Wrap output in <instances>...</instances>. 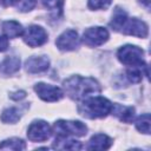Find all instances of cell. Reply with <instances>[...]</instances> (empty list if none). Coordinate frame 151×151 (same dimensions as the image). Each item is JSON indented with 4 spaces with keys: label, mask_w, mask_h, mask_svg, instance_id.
<instances>
[{
    "label": "cell",
    "mask_w": 151,
    "mask_h": 151,
    "mask_svg": "<svg viewBox=\"0 0 151 151\" xmlns=\"http://www.w3.org/2000/svg\"><path fill=\"white\" fill-rule=\"evenodd\" d=\"M63 85L65 93L73 100L85 99L100 92L99 83L96 79L88 77L72 76L68 79H66L63 83Z\"/></svg>",
    "instance_id": "1"
},
{
    "label": "cell",
    "mask_w": 151,
    "mask_h": 151,
    "mask_svg": "<svg viewBox=\"0 0 151 151\" xmlns=\"http://www.w3.org/2000/svg\"><path fill=\"white\" fill-rule=\"evenodd\" d=\"M113 104L104 97L100 96H91L79 104L78 111L79 113L88 119H97V118H104L109 113H111Z\"/></svg>",
    "instance_id": "2"
},
{
    "label": "cell",
    "mask_w": 151,
    "mask_h": 151,
    "mask_svg": "<svg viewBox=\"0 0 151 151\" xmlns=\"http://www.w3.org/2000/svg\"><path fill=\"white\" fill-rule=\"evenodd\" d=\"M53 131L55 134V139L67 138L70 136L81 137L87 132V127L84 123L79 120H57L53 125Z\"/></svg>",
    "instance_id": "3"
},
{
    "label": "cell",
    "mask_w": 151,
    "mask_h": 151,
    "mask_svg": "<svg viewBox=\"0 0 151 151\" xmlns=\"http://www.w3.org/2000/svg\"><path fill=\"white\" fill-rule=\"evenodd\" d=\"M117 57L119 61L130 67H144L146 63L144 60V51L134 45H124L118 52Z\"/></svg>",
    "instance_id": "4"
},
{
    "label": "cell",
    "mask_w": 151,
    "mask_h": 151,
    "mask_svg": "<svg viewBox=\"0 0 151 151\" xmlns=\"http://www.w3.org/2000/svg\"><path fill=\"white\" fill-rule=\"evenodd\" d=\"M81 40L85 45L90 47H97L109 40V32L106 28L100 26L90 27L84 32Z\"/></svg>",
    "instance_id": "5"
},
{
    "label": "cell",
    "mask_w": 151,
    "mask_h": 151,
    "mask_svg": "<svg viewBox=\"0 0 151 151\" xmlns=\"http://www.w3.org/2000/svg\"><path fill=\"white\" fill-rule=\"evenodd\" d=\"M119 32L127 34V35L138 37V38H146L147 33H149V27L143 20L127 17L126 20L124 21L123 26L120 27Z\"/></svg>",
    "instance_id": "6"
},
{
    "label": "cell",
    "mask_w": 151,
    "mask_h": 151,
    "mask_svg": "<svg viewBox=\"0 0 151 151\" xmlns=\"http://www.w3.org/2000/svg\"><path fill=\"white\" fill-rule=\"evenodd\" d=\"M52 134V129L45 120H34L27 130V137L32 142L47 140Z\"/></svg>",
    "instance_id": "7"
},
{
    "label": "cell",
    "mask_w": 151,
    "mask_h": 151,
    "mask_svg": "<svg viewBox=\"0 0 151 151\" xmlns=\"http://www.w3.org/2000/svg\"><path fill=\"white\" fill-rule=\"evenodd\" d=\"M24 41L31 46V47H37L41 46L47 41V33L46 31L38 25H32L24 29Z\"/></svg>",
    "instance_id": "8"
},
{
    "label": "cell",
    "mask_w": 151,
    "mask_h": 151,
    "mask_svg": "<svg viewBox=\"0 0 151 151\" xmlns=\"http://www.w3.org/2000/svg\"><path fill=\"white\" fill-rule=\"evenodd\" d=\"M34 91L38 94V97L45 101H58L64 96V92L60 87H57V86H53L50 84H45V83L35 84Z\"/></svg>",
    "instance_id": "9"
},
{
    "label": "cell",
    "mask_w": 151,
    "mask_h": 151,
    "mask_svg": "<svg viewBox=\"0 0 151 151\" xmlns=\"http://www.w3.org/2000/svg\"><path fill=\"white\" fill-rule=\"evenodd\" d=\"M55 45L60 51H73L79 46V35L74 29L63 32L55 40Z\"/></svg>",
    "instance_id": "10"
},
{
    "label": "cell",
    "mask_w": 151,
    "mask_h": 151,
    "mask_svg": "<svg viewBox=\"0 0 151 151\" xmlns=\"http://www.w3.org/2000/svg\"><path fill=\"white\" fill-rule=\"evenodd\" d=\"M50 59L46 55H33L25 61V68L28 73H40L48 68Z\"/></svg>",
    "instance_id": "11"
},
{
    "label": "cell",
    "mask_w": 151,
    "mask_h": 151,
    "mask_svg": "<svg viewBox=\"0 0 151 151\" xmlns=\"http://www.w3.org/2000/svg\"><path fill=\"white\" fill-rule=\"evenodd\" d=\"M112 145V139L104 134V133H97L91 137L87 144L88 150H106Z\"/></svg>",
    "instance_id": "12"
},
{
    "label": "cell",
    "mask_w": 151,
    "mask_h": 151,
    "mask_svg": "<svg viewBox=\"0 0 151 151\" xmlns=\"http://www.w3.org/2000/svg\"><path fill=\"white\" fill-rule=\"evenodd\" d=\"M111 113L114 114L119 120L124 123H131L134 118V109L132 106H123V105L116 104L112 106Z\"/></svg>",
    "instance_id": "13"
},
{
    "label": "cell",
    "mask_w": 151,
    "mask_h": 151,
    "mask_svg": "<svg viewBox=\"0 0 151 151\" xmlns=\"http://www.w3.org/2000/svg\"><path fill=\"white\" fill-rule=\"evenodd\" d=\"M2 32L7 38H17L24 34V28L21 26V24H19L18 21L14 20H8L5 21L2 24Z\"/></svg>",
    "instance_id": "14"
},
{
    "label": "cell",
    "mask_w": 151,
    "mask_h": 151,
    "mask_svg": "<svg viewBox=\"0 0 151 151\" xmlns=\"http://www.w3.org/2000/svg\"><path fill=\"white\" fill-rule=\"evenodd\" d=\"M20 68V59L18 57H7L0 64V71L4 74H12L19 71Z\"/></svg>",
    "instance_id": "15"
},
{
    "label": "cell",
    "mask_w": 151,
    "mask_h": 151,
    "mask_svg": "<svg viewBox=\"0 0 151 151\" xmlns=\"http://www.w3.org/2000/svg\"><path fill=\"white\" fill-rule=\"evenodd\" d=\"M127 18V14L124 9H122L120 7H117L113 12V15H112V20L110 21V26L114 29V31H118L120 29V27L123 26L124 21L126 20Z\"/></svg>",
    "instance_id": "16"
},
{
    "label": "cell",
    "mask_w": 151,
    "mask_h": 151,
    "mask_svg": "<svg viewBox=\"0 0 151 151\" xmlns=\"http://www.w3.org/2000/svg\"><path fill=\"white\" fill-rule=\"evenodd\" d=\"M0 149H6V150H25L26 149V144L22 139L20 138H9L6 140H2V143H0Z\"/></svg>",
    "instance_id": "17"
},
{
    "label": "cell",
    "mask_w": 151,
    "mask_h": 151,
    "mask_svg": "<svg viewBox=\"0 0 151 151\" xmlns=\"http://www.w3.org/2000/svg\"><path fill=\"white\" fill-rule=\"evenodd\" d=\"M20 119V111L15 107H9L2 111L1 113V120L4 123H11L14 124Z\"/></svg>",
    "instance_id": "18"
},
{
    "label": "cell",
    "mask_w": 151,
    "mask_h": 151,
    "mask_svg": "<svg viewBox=\"0 0 151 151\" xmlns=\"http://www.w3.org/2000/svg\"><path fill=\"white\" fill-rule=\"evenodd\" d=\"M136 127L138 131H140L142 133L149 134L150 133V114L149 113H144L142 116H139L136 122Z\"/></svg>",
    "instance_id": "19"
},
{
    "label": "cell",
    "mask_w": 151,
    "mask_h": 151,
    "mask_svg": "<svg viewBox=\"0 0 151 151\" xmlns=\"http://www.w3.org/2000/svg\"><path fill=\"white\" fill-rule=\"evenodd\" d=\"M42 4L53 14V17H59L63 13V1L61 0H42Z\"/></svg>",
    "instance_id": "20"
},
{
    "label": "cell",
    "mask_w": 151,
    "mask_h": 151,
    "mask_svg": "<svg viewBox=\"0 0 151 151\" xmlns=\"http://www.w3.org/2000/svg\"><path fill=\"white\" fill-rule=\"evenodd\" d=\"M55 143H63V145H59L58 149H66V150H80L83 147L81 143L74 139H67V138H60L55 139Z\"/></svg>",
    "instance_id": "21"
},
{
    "label": "cell",
    "mask_w": 151,
    "mask_h": 151,
    "mask_svg": "<svg viewBox=\"0 0 151 151\" xmlns=\"http://www.w3.org/2000/svg\"><path fill=\"white\" fill-rule=\"evenodd\" d=\"M145 67H147V65L144 66V67H132V68L127 70L126 71V77H127L129 81L139 83L143 78V70L142 68H145Z\"/></svg>",
    "instance_id": "22"
},
{
    "label": "cell",
    "mask_w": 151,
    "mask_h": 151,
    "mask_svg": "<svg viewBox=\"0 0 151 151\" xmlns=\"http://www.w3.org/2000/svg\"><path fill=\"white\" fill-rule=\"evenodd\" d=\"M35 4H37L35 0H17L14 5L17 6L18 11H20V12H28V11L34 8Z\"/></svg>",
    "instance_id": "23"
},
{
    "label": "cell",
    "mask_w": 151,
    "mask_h": 151,
    "mask_svg": "<svg viewBox=\"0 0 151 151\" xmlns=\"http://www.w3.org/2000/svg\"><path fill=\"white\" fill-rule=\"evenodd\" d=\"M111 2L112 0H88L87 5L91 9H106Z\"/></svg>",
    "instance_id": "24"
},
{
    "label": "cell",
    "mask_w": 151,
    "mask_h": 151,
    "mask_svg": "<svg viewBox=\"0 0 151 151\" xmlns=\"http://www.w3.org/2000/svg\"><path fill=\"white\" fill-rule=\"evenodd\" d=\"M8 48V39L6 35H0V52H5Z\"/></svg>",
    "instance_id": "25"
},
{
    "label": "cell",
    "mask_w": 151,
    "mask_h": 151,
    "mask_svg": "<svg viewBox=\"0 0 151 151\" xmlns=\"http://www.w3.org/2000/svg\"><path fill=\"white\" fill-rule=\"evenodd\" d=\"M9 97H11L12 99H14V100H20V99H22V98H25V97H26V92H25V91H17V92H12V93L9 94Z\"/></svg>",
    "instance_id": "26"
},
{
    "label": "cell",
    "mask_w": 151,
    "mask_h": 151,
    "mask_svg": "<svg viewBox=\"0 0 151 151\" xmlns=\"http://www.w3.org/2000/svg\"><path fill=\"white\" fill-rule=\"evenodd\" d=\"M15 1H17V0H0V5L7 7V6H12V5H14Z\"/></svg>",
    "instance_id": "27"
},
{
    "label": "cell",
    "mask_w": 151,
    "mask_h": 151,
    "mask_svg": "<svg viewBox=\"0 0 151 151\" xmlns=\"http://www.w3.org/2000/svg\"><path fill=\"white\" fill-rule=\"evenodd\" d=\"M139 2H140L142 5H144L146 8L150 7V0H139Z\"/></svg>",
    "instance_id": "28"
}]
</instances>
